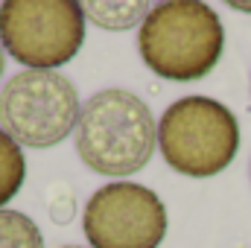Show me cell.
I'll return each mask as SVG.
<instances>
[{
  "instance_id": "4",
  "label": "cell",
  "mask_w": 251,
  "mask_h": 248,
  "mask_svg": "<svg viewBox=\"0 0 251 248\" xmlns=\"http://www.w3.org/2000/svg\"><path fill=\"white\" fill-rule=\"evenodd\" d=\"M79 111V91L59 70H21L0 91V128L18 146H59L76 128Z\"/></svg>"
},
{
  "instance_id": "13",
  "label": "cell",
  "mask_w": 251,
  "mask_h": 248,
  "mask_svg": "<svg viewBox=\"0 0 251 248\" xmlns=\"http://www.w3.org/2000/svg\"><path fill=\"white\" fill-rule=\"evenodd\" d=\"M64 248H76V246H64Z\"/></svg>"
},
{
  "instance_id": "10",
  "label": "cell",
  "mask_w": 251,
  "mask_h": 248,
  "mask_svg": "<svg viewBox=\"0 0 251 248\" xmlns=\"http://www.w3.org/2000/svg\"><path fill=\"white\" fill-rule=\"evenodd\" d=\"M47 201V216L53 219V225H70L76 216V190L67 181H53L44 193Z\"/></svg>"
},
{
  "instance_id": "11",
  "label": "cell",
  "mask_w": 251,
  "mask_h": 248,
  "mask_svg": "<svg viewBox=\"0 0 251 248\" xmlns=\"http://www.w3.org/2000/svg\"><path fill=\"white\" fill-rule=\"evenodd\" d=\"M228 6H231V9H237V12H251V3H240V0H231Z\"/></svg>"
},
{
  "instance_id": "7",
  "label": "cell",
  "mask_w": 251,
  "mask_h": 248,
  "mask_svg": "<svg viewBox=\"0 0 251 248\" xmlns=\"http://www.w3.org/2000/svg\"><path fill=\"white\" fill-rule=\"evenodd\" d=\"M149 3L143 0H114V3H102V0H91V3H82V12H85V21L97 24L100 29H108V32H123L131 29L137 24H143V18L149 15Z\"/></svg>"
},
{
  "instance_id": "12",
  "label": "cell",
  "mask_w": 251,
  "mask_h": 248,
  "mask_svg": "<svg viewBox=\"0 0 251 248\" xmlns=\"http://www.w3.org/2000/svg\"><path fill=\"white\" fill-rule=\"evenodd\" d=\"M3 70H6V50L0 47V76H3Z\"/></svg>"
},
{
  "instance_id": "6",
  "label": "cell",
  "mask_w": 251,
  "mask_h": 248,
  "mask_svg": "<svg viewBox=\"0 0 251 248\" xmlns=\"http://www.w3.org/2000/svg\"><path fill=\"white\" fill-rule=\"evenodd\" d=\"M167 225L161 196L134 181L100 187L82 213V231L91 248H161Z\"/></svg>"
},
{
  "instance_id": "5",
  "label": "cell",
  "mask_w": 251,
  "mask_h": 248,
  "mask_svg": "<svg viewBox=\"0 0 251 248\" xmlns=\"http://www.w3.org/2000/svg\"><path fill=\"white\" fill-rule=\"evenodd\" d=\"M85 41V12L76 0L0 3V47L26 70H56Z\"/></svg>"
},
{
  "instance_id": "3",
  "label": "cell",
  "mask_w": 251,
  "mask_h": 248,
  "mask_svg": "<svg viewBox=\"0 0 251 248\" xmlns=\"http://www.w3.org/2000/svg\"><path fill=\"white\" fill-rule=\"evenodd\" d=\"M167 167L187 178H213L231 167L240 149V123L228 105L210 97L176 99L158 123Z\"/></svg>"
},
{
  "instance_id": "9",
  "label": "cell",
  "mask_w": 251,
  "mask_h": 248,
  "mask_svg": "<svg viewBox=\"0 0 251 248\" xmlns=\"http://www.w3.org/2000/svg\"><path fill=\"white\" fill-rule=\"evenodd\" d=\"M0 248H44L41 228L21 210H0Z\"/></svg>"
},
{
  "instance_id": "2",
  "label": "cell",
  "mask_w": 251,
  "mask_h": 248,
  "mask_svg": "<svg viewBox=\"0 0 251 248\" xmlns=\"http://www.w3.org/2000/svg\"><path fill=\"white\" fill-rule=\"evenodd\" d=\"M137 50L155 76L170 82H196L219 64L225 29L207 3L167 0L155 3L143 18Z\"/></svg>"
},
{
  "instance_id": "8",
  "label": "cell",
  "mask_w": 251,
  "mask_h": 248,
  "mask_svg": "<svg viewBox=\"0 0 251 248\" xmlns=\"http://www.w3.org/2000/svg\"><path fill=\"white\" fill-rule=\"evenodd\" d=\"M24 181H26V158L21 146L0 128V210L21 193Z\"/></svg>"
},
{
  "instance_id": "1",
  "label": "cell",
  "mask_w": 251,
  "mask_h": 248,
  "mask_svg": "<svg viewBox=\"0 0 251 248\" xmlns=\"http://www.w3.org/2000/svg\"><path fill=\"white\" fill-rule=\"evenodd\" d=\"M73 143L88 170L108 178H126L149 164L158 143V125L137 94L105 88L82 105Z\"/></svg>"
}]
</instances>
